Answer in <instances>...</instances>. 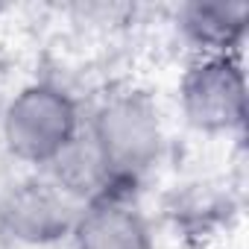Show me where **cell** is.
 <instances>
[{"label": "cell", "instance_id": "6da1fadb", "mask_svg": "<svg viewBox=\"0 0 249 249\" xmlns=\"http://www.w3.org/2000/svg\"><path fill=\"white\" fill-rule=\"evenodd\" d=\"M88 135L94 138L114 179L126 188L153 170L164 150L159 108L147 94L138 91L108 97L91 117Z\"/></svg>", "mask_w": 249, "mask_h": 249}, {"label": "cell", "instance_id": "7a4b0ae2", "mask_svg": "<svg viewBox=\"0 0 249 249\" xmlns=\"http://www.w3.org/2000/svg\"><path fill=\"white\" fill-rule=\"evenodd\" d=\"M82 129L79 108L56 85L38 82L21 88L3 108L0 135L6 150L27 164L47 167Z\"/></svg>", "mask_w": 249, "mask_h": 249}, {"label": "cell", "instance_id": "3957f363", "mask_svg": "<svg viewBox=\"0 0 249 249\" xmlns=\"http://www.w3.org/2000/svg\"><path fill=\"white\" fill-rule=\"evenodd\" d=\"M182 114L208 135L234 132L246 120V76L237 56H196L179 82Z\"/></svg>", "mask_w": 249, "mask_h": 249}, {"label": "cell", "instance_id": "277c9868", "mask_svg": "<svg viewBox=\"0 0 249 249\" xmlns=\"http://www.w3.org/2000/svg\"><path fill=\"white\" fill-rule=\"evenodd\" d=\"M79 205L50 179L21 182L0 199V229L15 243L27 246H50L71 237Z\"/></svg>", "mask_w": 249, "mask_h": 249}, {"label": "cell", "instance_id": "5b68a950", "mask_svg": "<svg viewBox=\"0 0 249 249\" xmlns=\"http://www.w3.org/2000/svg\"><path fill=\"white\" fill-rule=\"evenodd\" d=\"M71 240L73 249H153L150 223L129 191H114L82 205Z\"/></svg>", "mask_w": 249, "mask_h": 249}, {"label": "cell", "instance_id": "8992f818", "mask_svg": "<svg viewBox=\"0 0 249 249\" xmlns=\"http://www.w3.org/2000/svg\"><path fill=\"white\" fill-rule=\"evenodd\" d=\"M44 173H47L44 179H50L79 208L94 199H103L114 191H132L114 179L111 167L106 164V159L97 150L94 138L88 135V129H79V135L44 167Z\"/></svg>", "mask_w": 249, "mask_h": 249}, {"label": "cell", "instance_id": "52a82bcc", "mask_svg": "<svg viewBox=\"0 0 249 249\" xmlns=\"http://www.w3.org/2000/svg\"><path fill=\"white\" fill-rule=\"evenodd\" d=\"M176 24L182 38L199 56H237L246 27H249V3L229 0V3H194L179 6Z\"/></svg>", "mask_w": 249, "mask_h": 249}]
</instances>
